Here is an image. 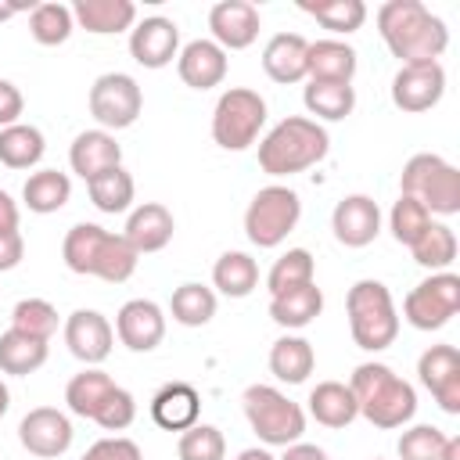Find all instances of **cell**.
I'll return each instance as SVG.
<instances>
[{"label":"cell","instance_id":"cell-37","mask_svg":"<svg viewBox=\"0 0 460 460\" xmlns=\"http://www.w3.org/2000/svg\"><path fill=\"white\" fill-rule=\"evenodd\" d=\"M86 190H90V201L101 212L119 216V212H129L133 194H137V183H133V176L122 165H115V169H104L101 176L86 180Z\"/></svg>","mask_w":460,"mask_h":460},{"label":"cell","instance_id":"cell-55","mask_svg":"<svg viewBox=\"0 0 460 460\" xmlns=\"http://www.w3.org/2000/svg\"><path fill=\"white\" fill-rule=\"evenodd\" d=\"M7 410H11V392H7V385L0 381V417H4Z\"/></svg>","mask_w":460,"mask_h":460},{"label":"cell","instance_id":"cell-13","mask_svg":"<svg viewBox=\"0 0 460 460\" xmlns=\"http://www.w3.org/2000/svg\"><path fill=\"white\" fill-rule=\"evenodd\" d=\"M72 435H75L72 431V420L61 410H54V406H36L18 424V442L32 456H43V460H54V456L68 453Z\"/></svg>","mask_w":460,"mask_h":460},{"label":"cell","instance_id":"cell-48","mask_svg":"<svg viewBox=\"0 0 460 460\" xmlns=\"http://www.w3.org/2000/svg\"><path fill=\"white\" fill-rule=\"evenodd\" d=\"M22 111H25V97H22V90H18L11 79H0V129L22 122Z\"/></svg>","mask_w":460,"mask_h":460},{"label":"cell","instance_id":"cell-28","mask_svg":"<svg viewBox=\"0 0 460 460\" xmlns=\"http://www.w3.org/2000/svg\"><path fill=\"white\" fill-rule=\"evenodd\" d=\"M309 413L316 424L323 428H349L356 417H359V406H356V395L349 385L341 381H320L313 392H309Z\"/></svg>","mask_w":460,"mask_h":460},{"label":"cell","instance_id":"cell-50","mask_svg":"<svg viewBox=\"0 0 460 460\" xmlns=\"http://www.w3.org/2000/svg\"><path fill=\"white\" fill-rule=\"evenodd\" d=\"M280 460H331V456H327V449H320L313 442H291V446H284Z\"/></svg>","mask_w":460,"mask_h":460},{"label":"cell","instance_id":"cell-38","mask_svg":"<svg viewBox=\"0 0 460 460\" xmlns=\"http://www.w3.org/2000/svg\"><path fill=\"white\" fill-rule=\"evenodd\" d=\"M410 252H413V262L417 266H424L431 273H442L456 259V234H453V226L431 219V226L410 244Z\"/></svg>","mask_w":460,"mask_h":460},{"label":"cell","instance_id":"cell-18","mask_svg":"<svg viewBox=\"0 0 460 460\" xmlns=\"http://www.w3.org/2000/svg\"><path fill=\"white\" fill-rule=\"evenodd\" d=\"M208 29H212V43H219L223 50H244L255 43L262 18L259 7L248 0H219L208 11Z\"/></svg>","mask_w":460,"mask_h":460},{"label":"cell","instance_id":"cell-15","mask_svg":"<svg viewBox=\"0 0 460 460\" xmlns=\"http://www.w3.org/2000/svg\"><path fill=\"white\" fill-rule=\"evenodd\" d=\"M420 385L446 413H460V352L453 345H431L417 359Z\"/></svg>","mask_w":460,"mask_h":460},{"label":"cell","instance_id":"cell-1","mask_svg":"<svg viewBox=\"0 0 460 460\" xmlns=\"http://www.w3.org/2000/svg\"><path fill=\"white\" fill-rule=\"evenodd\" d=\"M377 32L385 47L402 61H438L449 47V29L420 0H388L377 7Z\"/></svg>","mask_w":460,"mask_h":460},{"label":"cell","instance_id":"cell-35","mask_svg":"<svg viewBox=\"0 0 460 460\" xmlns=\"http://www.w3.org/2000/svg\"><path fill=\"white\" fill-rule=\"evenodd\" d=\"M47 151V140L36 126L29 122H14L7 129H0V162L7 169H32Z\"/></svg>","mask_w":460,"mask_h":460},{"label":"cell","instance_id":"cell-24","mask_svg":"<svg viewBox=\"0 0 460 460\" xmlns=\"http://www.w3.org/2000/svg\"><path fill=\"white\" fill-rule=\"evenodd\" d=\"M305 54H309V40L298 32H277L270 36L266 50H262V68L273 83H302L305 79Z\"/></svg>","mask_w":460,"mask_h":460},{"label":"cell","instance_id":"cell-26","mask_svg":"<svg viewBox=\"0 0 460 460\" xmlns=\"http://www.w3.org/2000/svg\"><path fill=\"white\" fill-rule=\"evenodd\" d=\"M356 50L341 40H316L305 54V75L323 83H352L356 75Z\"/></svg>","mask_w":460,"mask_h":460},{"label":"cell","instance_id":"cell-5","mask_svg":"<svg viewBox=\"0 0 460 460\" xmlns=\"http://www.w3.org/2000/svg\"><path fill=\"white\" fill-rule=\"evenodd\" d=\"M349 313V331L352 341L367 352H381L395 341L399 334V313L392 302V291L381 280H356L345 298Z\"/></svg>","mask_w":460,"mask_h":460},{"label":"cell","instance_id":"cell-20","mask_svg":"<svg viewBox=\"0 0 460 460\" xmlns=\"http://www.w3.org/2000/svg\"><path fill=\"white\" fill-rule=\"evenodd\" d=\"M172 230H176L172 212L162 201H144V205H137L129 212L122 237L129 241V248L137 255H151V252H162L172 241Z\"/></svg>","mask_w":460,"mask_h":460},{"label":"cell","instance_id":"cell-21","mask_svg":"<svg viewBox=\"0 0 460 460\" xmlns=\"http://www.w3.org/2000/svg\"><path fill=\"white\" fill-rule=\"evenodd\" d=\"M176 72L190 90H212L226 79V50L212 40H190L176 54Z\"/></svg>","mask_w":460,"mask_h":460},{"label":"cell","instance_id":"cell-36","mask_svg":"<svg viewBox=\"0 0 460 460\" xmlns=\"http://www.w3.org/2000/svg\"><path fill=\"white\" fill-rule=\"evenodd\" d=\"M298 11H305L309 18H316L323 29H331L338 36L356 32L367 22V4L363 0H298Z\"/></svg>","mask_w":460,"mask_h":460},{"label":"cell","instance_id":"cell-14","mask_svg":"<svg viewBox=\"0 0 460 460\" xmlns=\"http://www.w3.org/2000/svg\"><path fill=\"white\" fill-rule=\"evenodd\" d=\"M65 345L68 352L86 363V367H97L108 359L111 345H115V327L108 323L104 313L97 309H75L68 320H65Z\"/></svg>","mask_w":460,"mask_h":460},{"label":"cell","instance_id":"cell-29","mask_svg":"<svg viewBox=\"0 0 460 460\" xmlns=\"http://www.w3.org/2000/svg\"><path fill=\"white\" fill-rule=\"evenodd\" d=\"M316 367V352L302 334H284L270 349V370L284 385H302Z\"/></svg>","mask_w":460,"mask_h":460},{"label":"cell","instance_id":"cell-47","mask_svg":"<svg viewBox=\"0 0 460 460\" xmlns=\"http://www.w3.org/2000/svg\"><path fill=\"white\" fill-rule=\"evenodd\" d=\"M79 460H144V453H140V446L133 438L111 435V438H97Z\"/></svg>","mask_w":460,"mask_h":460},{"label":"cell","instance_id":"cell-9","mask_svg":"<svg viewBox=\"0 0 460 460\" xmlns=\"http://www.w3.org/2000/svg\"><path fill=\"white\" fill-rule=\"evenodd\" d=\"M302 219V201L291 187L270 183L244 208V234L255 248H277Z\"/></svg>","mask_w":460,"mask_h":460},{"label":"cell","instance_id":"cell-7","mask_svg":"<svg viewBox=\"0 0 460 460\" xmlns=\"http://www.w3.org/2000/svg\"><path fill=\"white\" fill-rule=\"evenodd\" d=\"M244 417L252 424V431L266 442V446H291L302 442L305 431V410L298 402H291L280 388L273 385H248L241 395Z\"/></svg>","mask_w":460,"mask_h":460},{"label":"cell","instance_id":"cell-40","mask_svg":"<svg viewBox=\"0 0 460 460\" xmlns=\"http://www.w3.org/2000/svg\"><path fill=\"white\" fill-rule=\"evenodd\" d=\"M72 29H75V18H72V7H65V4L47 0V4H36V7L29 11V32H32V40L43 43V47L65 43V40L72 36Z\"/></svg>","mask_w":460,"mask_h":460},{"label":"cell","instance_id":"cell-33","mask_svg":"<svg viewBox=\"0 0 460 460\" xmlns=\"http://www.w3.org/2000/svg\"><path fill=\"white\" fill-rule=\"evenodd\" d=\"M43 363H47V341H40L32 334H22L14 327H7L0 334V370L4 374L25 377V374L40 370Z\"/></svg>","mask_w":460,"mask_h":460},{"label":"cell","instance_id":"cell-51","mask_svg":"<svg viewBox=\"0 0 460 460\" xmlns=\"http://www.w3.org/2000/svg\"><path fill=\"white\" fill-rule=\"evenodd\" d=\"M7 230H18V201L7 190H0V234Z\"/></svg>","mask_w":460,"mask_h":460},{"label":"cell","instance_id":"cell-31","mask_svg":"<svg viewBox=\"0 0 460 460\" xmlns=\"http://www.w3.org/2000/svg\"><path fill=\"white\" fill-rule=\"evenodd\" d=\"M302 104L309 115L323 119V122H338L345 115H352L356 108V90L352 83H323V79H309L302 90Z\"/></svg>","mask_w":460,"mask_h":460},{"label":"cell","instance_id":"cell-44","mask_svg":"<svg viewBox=\"0 0 460 460\" xmlns=\"http://www.w3.org/2000/svg\"><path fill=\"white\" fill-rule=\"evenodd\" d=\"M431 226V212L420 205V201H413V198H406V194H399V201L392 205V212H388V230H392V237L399 241V244H413L424 230Z\"/></svg>","mask_w":460,"mask_h":460},{"label":"cell","instance_id":"cell-54","mask_svg":"<svg viewBox=\"0 0 460 460\" xmlns=\"http://www.w3.org/2000/svg\"><path fill=\"white\" fill-rule=\"evenodd\" d=\"M442 460H460V438H456V435H446V446H442Z\"/></svg>","mask_w":460,"mask_h":460},{"label":"cell","instance_id":"cell-22","mask_svg":"<svg viewBox=\"0 0 460 460\" xmlns=\"http://www.w3.org/2000/svg\"><path fill=\"white\" fill-rule=\"evenodd\" d=\"M68 165L75 176L93 180L104 169L122 165V147H119L115 133H108V129H83L68 147Z\"/></svg>","mask_w":460,"mask_h":460},{"label":"cell","instance_id":"cell-49","mask_svg":"<svg viewBox=\"0 0 460 460\" xmlns=\"http://www.w3.org/2000/svg\"><path fill=\"white\" fill-rule=\"evenodd\" d=\"M22 255H25V241H22V234H18V230L0 234V273L14 270V266L22 262Z\"/></svg>","mask_w":460,"mask_h":460},{"label":"cell","instance_id":"cell-39","mask_svg":"<svg viewBox=\"0 0 460 460\" xmlns=\"http://www.w3.org/2000/svg\"><path fill=\"white\" fill-rule=\"evenodd\" d=\"M169 313H172V320L183 323V327H205V323L216 316V291L205 288V284L187 280V284H180V288L172 291Z\"/></svg>","mask_w":460,"mask_h":460},{"label":"cell","instance_id":"cell-30","mask_svg":"<svg viewBox=\"0 0 460 460\" xmlns=\"http://www.w3.org/2000/svg\"><path fill=\"white\" fill-rule=\"evenodd\" d=\"M68 198H72V180H68V172H58V169H40L22 187V201L36 216H50V212L65 208Z\"/></svg>","mask_w":460,"mask_h":460},{"label":"cell","instance_id":"cell-8","mask_svg":"<svg viewBox=\"0 0 460 460\" xmlns=\"http://www.w3.org/2000/svg\"><path fill=\"white\" fill-rule=\"evenodd\" d=\"M266 126V101L248 86H230L212 108V140L223 151H244Z\"/></svg>","mask_w":460,"mask_h":460},{"label":"cell","instance_id":"cell-45","mask_svg":"<svg viewBox=\"0 0 460 460\" xmlns=\"http://www.w3.org/2000/svg\"><path fill=\"white\" fill-rule=\"evenodd\" d=\"M446 435L431 424H413L399 435V460H442Z\"/></svg>","mask_w":460,"mask_h":460},{"label":"cell","instance_id":"cell-17","mask_svg":"<svg viewBox=\"0 0 460 460\" xmlns=\"http://www.w3.org/2000/svg\"><path fill=\"white\" fill-rule=\"evenodd\" d=\"M115 334L129 352H151L165 338V313L151 298H129L115 316Z\"/></svg>","mask_w":460,"mask_h":460},{"label":"cell","instance_id":"cell-4","mask_svg":"<svg viewBox=\"0 0 460 460\" xmlns=\"http://www.w3.org/2000/svg\"><path fill=\"white\" fill-rule=\"evenodd\" d=\"M327 151H331V137L316 119L288 115L259 140V165L270 176H295L323 162Z\"/></svg>","mask_w":460,"mask_h":460},{"label":"cell","instance_id":"cell-41","mask_svg":"<svg viewBox=\"0 0 460 460\" xmlns=\"http://www.w3.org/2000/svg\"><path fill=\"white\" fill-rule=\"evenodd\" d=\"M313 273H316L313 255H309L305 248H288V252L270 266V273H266L270 298H273V295H284V291H291V288L313 284Z\"/></svg>","mask_w":460,"mask_h":460},{"label":"cell","instance_id":"cell-11","mask_svg":"<svg viewBox=\"0 0 460 460\" xmlns=\"http://www.w3.org/2000/svg\"><path fill=\"white\" fill-rule=\"evenodd\" d=\"M144 111V90L126 72H104L90 86V115L97 119V129H126Z\"/></svg>","mask_w":460,"mask_h":460},{"label":"cell","instance_id":"cell-16","mask_svg":"<svg viewBox=\"0 0 460 460\" xmlns=\"http://www.w3.org/2000/svg\"><path fill=\"white\" fill-rule=\"evenodd\" d=\"M331 230L345 248H367L381 234V208L370 194H345L331 212Z\"/></svg>","mask_w":460,"mask_h":460},{"label":"cell","instance_id":"cell-2","mask_svg":"<svg viewBox=\"0 0 460 460\" xmlns=\"http://www.w3.org/2000/svg\"><path fill=\"white\" fill-rule=\"evenodd\" d=\"M61 259L79 277H101L108 284H122L137 270V252L122 234H111L97 223H75L61 241Z\"/></svg>","mask_w":460,"mask_h":460},{"label":"cell","instance_id":"cell-32","mask_svg":"<svg viewBox=\"0 0 460 460\" xmlns=\"http://www.w3.org/2000/svg\"><path fill=\"white\" fill-rule=\"evenodd\" d=\"M212 284L226 298H248L259 288V262L248 252H223L212 266Z\"/></svg>","mask_w":460,"mask_h":460},{"label":"cell","instance_id":"cell-23","mask_svg":"<svg viewBox=\"0 0 460 460\" xmlns=\"http://www.w3.org/2000/svg\"><path fill=\"white\" fill-rule=\"evenodd\" d=\"M198 413H201V395L187 381H169L151 399V417L165 431H187V428H194L198 424Z\"/></svg>","mask_w":460,"mask_h":460},{"label":"cell","instance_id":"cell-10","mask_svg":"<svg viewBox=\"0 0 460 460\" xmlns=\"http://www.w3.org/2000/svg\"><path fill=\"white\" fill-rule=\"evenodd\" d=\"M460 313V277L442 270L420 280L406 298H402V316L417 331H438Z\"/></svg>","mask_w":460,"mask_h":460},{"label":"cell","instance_id":"cell-19","mask_svg":"<svg viewBox=\"0 0 460 460\" xmlns=\"http://www.w3.org/2000/svg\"><path fill=\"white\" fill-rule=\"evenodd\" d=\"M129 54L144 68H165L180 54V29L172 18L151 14L129 29Z\"/></svg>","mask_w":460,"mask_h":460},{"label":"cell","instance_id":"cell-6","mask_svg":"<svg viewBox=\"0 0 460 460\" xmlns=\"http://www.w3.org/2000/svg\"><path fill=\"white\" fill-rule=\"evenodd\" d=\"M402 194L420 201L431 216H456L460 212V169L449 165L442 155L420 151L402 165Z\"/></svg>","mask_w":460,"mask_h":460},{"label":"cell","instance_id":"cell-53","mask_svg":"<svg viewBox=\"0 0 460 460\" xmlns=\"http://www.w3.org/2000/svg\"><path fill=\"white\" fill-rule=\"evenodd\" d=\"M237 460H277V456L270 449H262V446H252V449H241Z\"/></svg>","mask_w":460,"mask_h":460},{"label":"cell","instance_id":"cell-3","mask_svg":"<svg viewBox=\"0 0 460 460\" xmlns=\"http://www.w3.org/2000/svg\"><path fill=\"white\" fill-rule=\"evenodd\" d=\"M359 417H367L374 428H402L417 413V392L410 381H402L388 363H359L349 381Z\"/></svg>","mask_w":460,"mask_h":460},{"label":"cell","instance_id":"cell-34","mask_svg":"<svg viewBox=\"0 0 460 460\" xmlns=\"http://www.w3.org/2000/svg\"><path fill=\"white\" fill-rule=\"evenodd\" d=\"M111 388H115V381L104 374V370H97V367H86V370H79L68 385H65V402H68V410L75 413V417H97V410H101V402L111 395Z\"/></svg>","mask_w":460,"mask_h":460},{"label":"cell","instance_id":"cell-46","mask_svg":"<svg viewBox=\"0 0 460 460\" xmlns=\"http://www.w3.org/2000/svg\"><path fill=\"white\" fill-rule=\"evenodd\" d=\"M93 420H97L104 431H126V428L137 420V399H133V392H126L122 385H115L111 395L101 402V410H97Z\"/></svg>","mask_w":460,"mask_h":460},{"label":"cell","instance_id":"cell-52","mask_svg":"<svg viewBox=\"0 0 460 460\" xmlns=\"http://www.w3.org/2000/svg\"><path fill=\"white\" fill-rule=\"evenodd\" d=\"M36 4H14V0H0V22H7V18H14L18 11H32Z\"/></svg>","mask_w":460,"mask_h":460},{"label":"cell","instance_id":"cell-25","mask_svg":"<svg viewBox=\"0 0 460 460\" xmlns=\"http://www.w3.org/2000/svg\"><path fill=\"white\" fill-rule=\"evenodd\" d=\"M72 18L93 36H111V32L133 29L137 7H133V0H75Z\"/></svg>","mask_w":460,"mask_h":460},{"label":"cell","instance_id":"cell-42","mask_svg":"<svg viewBox=\"0 0 460 460\" xmlns=\"http://www.w3.org/2000/svg\"><path fill=\"white\" fill-rule=\"evenodd\" d=\"M11 327L22 334H32L40 341H50L58 331V309L47 298H22L11 309Z\"/></svg>","mask_w":460,"mask_h":460},{"label":"cell","instance_id":"cell-12","mask_svg":"<svg viewBox=\"0 0 460 460\" xmlns=\"http://www.w3.org/2000/svg\"><path fill=\"white\" fill-rule=\"evenodd\" d=\"M446 93V68L438 61H413V65H399V72L392 75V104L399 111H428L442 101Z\"/></svg>","mask_w":460,"mask_h":460},{"label":"cell","instance_id":"cell-27","mask_svg":"<svg viewBox=\"0 0 460 460\" xmlns=\"http://www.w3.org/2000/svg\"><path fill=\"white\" fill-rule=\"evenodd\" d=\"M320 309H323V291L316 288V280L270 298V316H273V323L284 327V331H302V327H309V323L320 316Z\"/></svg>","mask_w":460,"mask_h":460},{"label":"cell","instance_id":"cell-43","mask_svg":"<svg viewBox=\"0 0 460 460\" xmlns=\"http://www.w3.org/2000/svg\"><path fill=\"white\" fill-rule=\"evenodd\" d=\"M176 456L180 460H223L226 456V438L216 424H194L187 431H180L176 442Z\"/></svg>","mask_w":460,"mask_h":460}]
</instances>
